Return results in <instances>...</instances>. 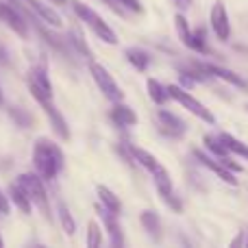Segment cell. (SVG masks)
Masks as SVG:
<instances>
[{"mask_svg":"<svg viewBox=\"0 0 248 248\" xmlns=\"http://www.w3.org/2000/svg\"><path fill=\"white\" fill-rule=\"evenodd\" d=\"M33 163H35V168H37V174L42 176L44 181H52L63 170L65 159H63L61 148L55 141L46 140V137H39L37 144H35V150H33Z\"/></svg>","mask_w":248,"mask_h":248,"instance_id":"cell-1","label":"cell"},{"mask_svg":"<svg viewBox=\"0 0 248 248\" xmlns=\"http://www.w3.org/2000/svg\"><path fill=\"white\" fill-rule=\"evenodd\" d=\"M26 85H29V92H31V96H33L35 100L39 103V107L46 111V116L50 118V126L55 128V133L59 135V140H63V141H70V137H72V133H70V128H68V122H65V118L59 113V109L52 105V96L48 94V92H44L42 87L37 85V83H33L31 78H26Z\"/></svg>","mask_w":248,"mask_h":248,"instance_id":"cell-2","label":"cell"},{"mask_svg":"<svg viewBox=\"0 0 248 248\" xmlns=\"http://www.w3.org/2000/svg\"><path fill=\"white\" fill-rule=\"evenodd\" d=\"M72 9H74V13H77V16L81 17V20L85 22V24L90 26L92 31H94L96 37H100L105 44H109V46H116V44H118L116 31H113L111 26H109L107 22H105L103 17H100L98 13L94 11V9H90L87 4L78 2V0H72Z\"/></svg>","mask_w":248,"mask_h":248,"instance_id":"cell-3","label":"cell"},{"mask_svg":"<svg viewBox=\"0 0 248 248\" xmlns=\"http://www.w3.org/2000/svg\"><path fill=\"white\" fill-rule=\"evenodd\" d=\"M17 183L24 187V192L29 194L31 202L37 207L39 211L44 214L46 220H52V214H50V201H48V194H46V187H44V179L39 174H20L17 176Z\"/></svg>","mask_w":248,"mask_h":248,"instance_id":"cell-4","label":"cell"},{"mask_svg":"<svg viewBox=\"0 0 248 248\" xmlns=\"http://www.w3.org/2000/svg\"><path fill=\"white\" fill-rule=\"evenodd\" d=\"M168 92H170V98H174L176 103H181L189 113H194L198 120H202V122H207V124H214L216 122L214 113H211L209 109H207L205 105L201 103V100L194 98V96L189 94L185 87H181V85H168Z\"/></svg>","mask_w":248,"mask_h":248,"instance_id":"cell-5","label":"cell"},{"mask_svg":"<svg viewBox=\"0 0 248 248\" xmlns=\"http://www.w3.org/2000/svg\"><path fill=\"white\" fill-rule=\"evenodd\" d=\"M90 74L96 81L98 90L105 94V98H109L111 103H120V100H124V92L120 90V85L113 81V77L109 74V70L105 68V65L96 63V61H90Z\"/></svg>","mask_w":248,"mask_h":248,"instance_id":"cell-6","label":"cell"},{"mask_svg":"<svg viewBox=\"0 0 248 248\" xmlns=\"http://www.w3.org/2000/svg\"><path fill=\"white\" fill-rule=\"evenodd\" d=\"M174 24H176L179 39L189 48V50L201 52V55H207V44H205V33H202V29H198L196 33H192L183 13H176V16H174Z\"/></svg>","mask_w":248,"mask_h":248,"instance_id":"cell-7","label":"cell"},{"mask_svg":"<svg viewBox=\"0 0 248 248\" xmlns=\"http://www.w3.org/2000/svg\"><path fill=\"white\" fill-rule=\"evenodd\" d=\"M0 22H4V24L16 35H20L22 39L29 37V20H26L16 7H11V4L0 2Z\"/></svg>","mask_w":248,"mask_h":248,"instance_id":"cell-8","label":"cell"},{"mask_svg":"<svg viewBox=\"0 0 248 248\" xmlns=\"http://www.w3.org/2000/svg\"><path fill=\"white\" fill-rule=\"evenodd\" d=\"M209 22H211V29H214L216 37L220 42H229V37H231V24H229V16H227V9H224L222 0H216L214 2L211 13H209Z\"/></svg>","mask_w":248,"mask_h":248,"instance_id":"cell-9","label":"cell"},{"mask_svg":"<svg viewBox=\"0 0 248 248\" xmlns=\"http://www.w3.org/2000/svg\"><path fill=\"white\" fill-rule=\"evenodd\" d=\"M194 157H196L205 168H209V170L214 172V174H218L220 179L224 181V183H229V185H237V179H235V174H233V170H229V168L224 166V163L220 161V159L216 161L214 157L205 155L202 150H198V148H194Z\"/></svg>","mask_w":248,"mask_h":248,"instance_id":"cell-10","label":"cell"},{"mask_svg":"<svg viewBox=\"0 0 248 248\" xmlns=\"http://www.w3.org/2000/svg\"><path fill=\"white\" fill-rule=\"evenodd\" d=\"M24 2L29 4L31 11H33L39 20L46 22L48 26H52V29H61V26H63V17H61L50 4L42 2V0H24Z\"/></svg>","mask_w":248,"mask_h":248,"instance_id":"cell-11","label":"cell"},{"mask_svg":"<svg viewBox=\"0 0 248 248\" xmlns=\"http://www.w3.org/2000/svg\"><path fill=\"white\" fill-rule=\"evenodd\" d=\"M96 209H98L100 218H103L105 227H107L109 235H111V246H116V248H118V246H122V244H124V237H122V229H120V224H118V214H113V211L105 209L103 205H98Z\"/></svg>","mask_w":248,"mask_h":248,"instance_id":"cell-12","label":"cell"},{"mask_svg":"<svg viewBox=\"0 0 248 248\" xmlns=\"http://www.w3.org/2000/svg\"><path fill=\"white\" fill-rule=\"evenodd\" d=\"M157 118H159V124H161V133L166 135H172V137H179L185 133V122L181 118H176L174 113L166 111V109H159L157 111Z\"/></svg>","mask_w":248,"mask_h":248,"instance_id":"cell-13","label":"cell"},{"mask_svg":"<svg viewBox=\"0 0 248 248\" xmlns=\"http://www.w3.org/2000/svg\"><path fill=\"white\" fill-rule=\"evenodd\" d=\"M111 120L118 124V126H135L137 124V113L133 111L128 105H124L122 100L113 105L111 109Z\"/></svg>","mask_w":248,"mask_h":248,"instance_id":"cell-14","label":"cell"},{"mask_svg":"<svg viewBox=\"0 0 248 248\" xmlns=\"http://www.w3.org/2000/svg\"><path fill=\"white\" fill-rule=\"evenodd\" d=\"M202 65H205V70L211 74V77L222 78V81L231 83V85H235V87H242V90H244V87H248V83H246L237 72H231V70H227V68H220V65H211V63H202Z\"/></svg>","mask_w":248,"mask_h":248,"instance_id":"cell-15","label":"cell"},{"mask_svg":"<svg viewBox=\"0 0 248 248\" xmlns=\"http://www.w3.org/2000/svg\"><path fill=\"white\" fill-rule=\"evenodd\" d=\"M68 39H70V44H72V48L78 52V55H83V57H85V59L94 61V52H92L90 44H87L85 35H83V31L78 29V26H72V29H70Z\"/></svg>","mask_w":248,"mask_h":248,"instance_id":"cell-16","label":"cell"},{"mask_svg":"<svg viewBox=\"0 0 248 248\" xmlns=\"http://www.w3.org/2000/svg\"><path fill=\"white\" fill-rule=\"evenodd\" d=\"M9 201L22 211V214H31V198L29 194L24 192L20 183H11L9 185Z\"/></svg>","mask_w":248,"mask_h":248,"instance_id":"cell-17","label":"cell"},{"mask_svg":"<svg viewBox=\"0 0 248 248\" xmlns=\"http://www.w3.org/2000/svg\"><path fill=\"white\" fill-rule=\"evenodd\" d=\"M141 224H144V229L148 231V235L153 237V240H159L161 237V218H159L157 211L153 209H146L141 211Z\"/></svg>","mask_w":248,"mask_h":248,"instance_id":"cell-18","label":"cell"},{"mask_svg":"<svg viewBox=\"0 0 248 248\" xmlns=\"http://www.w3.org/2000/svg\"><path fill=\"white\" fill-rule=\"evenodd\" d=\"M96 192H98V201H100V205H103L105 209H109V211H113V214L120 216V211H122L120 198H118L111 189L105 187V185H96Z\"/></svg>","mask_w":248,"mask_h":248,"instance_id":"cell-19","label":"cell"},{"mask_svg":"<svg viewBox=\"0 0 248 248\" xmlns=\"http://www.w3.org/2000/svg\"><path fill=\"white\" fill-rule=\"evenodd\" d=\"M124 57H126L128 63H131L135 70H140V72H146L150 65V55L146 50H141V48H126Z\"/></svg>","mask_w":248,"mask_h":248,"instance_id":"cell-20","label":"cell"},{"mask_svg":"<svg viewBox=\"0 0 248 248\" xmlns=\"http://www.w3.org/2000/svg\"><path fill=\"white\" fill-rule=\"evenodd\" d=\"M146 90H148V96L155 105H166L168 100H170V92H168V87H163L161 83L155 81V78H148V81H146Z\"/></svg>","mask_w":248,"mask_h":248,"instance_id":"cell-21","label":"cell"},{"mask_svg":"<svg viewBox=\"0 0 248 248\" xmlns=\"http://www.w3.org/2000/svg\"><path fill=\"white\" fill-rule=\"evenodd\" d=\"M26 78H31L33 83H37L44 92H48V94L52 96V83H50V78H48L46 65H33V68L29 70V77Z\"/></svg>","mask_w":248,"mask_h":248,"instance_id":"cell-22","label":"cell"},{"mask_svg":"<svg viewBox=\"0 0 248 248\" xmlns=\"http://www.w3.org/2000/svg\"><path fill=\"white\" fill-rule=\"evenodd\" d=\"M57 216H59V222H61V227H63L65 235H74V233H77V222H74L72 214H70L68 205H65L63 201H59V207H57Z\"/></svg>","mask_w":248,"mask_h":248,"instance_id":"cell-23","label":"cell"},{"mask_svg":"<svg viewBox=\"0 0 248 248\" xmlns=\"http://www.w3.org/2000/svg\"><path fill=\"white\" fill-rule=\"evenodd\" d=\"M220 140L224 141V146H227V148H229V153H233V155H240V157L248 159V146H246L242 140H237V137H233L231 133H222V135H220Z\"/></svg>","mask_w":248,"mask_h":248,"instance_id":"cell-24","label":"cell"},{"mask_svg":"<svg viewBox=\"0 0 248 248\" xmlns=\"http://www.w3.org/2000/svg\"><path fill=\"white\" fill-rule=\"evenodd\" d=\"M202 141H205V146H207V148H209L218 159H227V157H229V148L224 146V141L220 140V137H216V135H205V140H202Z\"/></svg>","mask_w":248,"mask_h":248,"instance_id":"cell-25","label":"cell"},{"mask_svg":"<svg viewBox=\"0 0 248 248\" xmlns=\"http://www.w3.org/2000/svg\"><path fill=\"white\" fill-rule=\"evenodd\" d=\"M103 244V231H100V227L92 220L90 224H87V240H85V246L87 248H98Z\"/></svg>","mask_w":248,"mask_h":248,"instance_id":"cell-26","label":"cell"},{"mask_svg":"<svg viewBox=\"0 0 248 248\" xmlns=\"http://www.w3.org/2000/svg\"><path fill=\"white\" fill-rule=\"evenodd\" d=\"M9 116L16 120L17 126H22V128H29L31 124H33V116H31L26 109H22V107H11L9 109Z\"/></svg>","mask_w":248,"mask_h":248,"instance_id":"cell-27","label":"cell"},{"mask_svg":"<svg viewBox=\"0 0 248 248\" xmlns=\"http://www.w3.org/2000/svg\"><path fill=\"white\" fill-rule=\"evenodd\" d=\"M159 196H161V201L166 202L170 209H174L176 214H181L183 211V202L176 198V194H174V189H168V192H159Z\"/></svg>","mask_w":248,"mask_h":248,"instance_id":"cell-28","label":"cell"},{"mask_svg":"<svg viewBox=\"0 0 248 248\" xmlns=\"http://www.w3.org/2000/svg\"><path fill=\"white\" fill-rule=\"evenodd\" d=\"M118 2H120L124 9L133 11V13H144V7H141L140 0H118Z\"/></svg>","mask_w":248,"mask_h":248,"instance_id":"cell-29","label":"cell"},{"mask_svg":"<svg viewBox=\"0 0 248 248\" xmlns=\"http://www.w3.org/2000/svg\"><path fill=\"white\" fill-rule=\"evenodd\" d=\"M103 2L107 4V7L111 9V11L116 13V16H120V17H124V16H126V13H124V7H122L120 2H118V0H103Z\"/></svg>","mask_w":248,"mask_h":248,"instance_id":"cell-30","label":"cell"},{"mask_svg":"<svg viewBox=\"0 0 248 248\" xmlns=\"http://www.w3.org/2000/svg\"><path fill=\"white\" fill-rule=\"evenodd\" d=\"M179 78H181V87H192V85H194V81H196V78H194L189 72H181V74H179Z\"/></svg>","mask_w":248,"mask_h":248,"instance_id":"cell-31","label":"cell"},{"mask_svg":"<svg viewBox=\"0 0 248 248\" xmlns=\"http://www.w3.org/2000/svg\"><path fill=\"white\" fill-rule=\"evenodd\" d=\"M11 211V205H9V198L0 192V216H7Z\"/></svg>","mask_w":248,"mask_h":248,"instance_id":"cell-32","label":"cell"},{"mask_svg":"<svg viewBox=\"0 0 248 248\" xmlns=\"http://www.w3.org/2000/svg\"><path fill=\"white\" fill-rule=\"evenodd\" d=\"M174 2H176V7L183 9V11H185V9L192 7V0H174Z\"/></svg>","mask_w":248,"mask_h":248,"instance_id":"cell-33","label":"cell"},{"mask_svg":"<svg viewBox=\"0 0 248 248\" xmlns=\"http://www.w3.org/2000/svg\"><path fill=\"white\" fill-rule=\"evenodd\" d=\"M0 61H2V63H7L9 61V55H7V50H4L2 44H0Z\"/></svg>","mask_w":248,"mask_h":248,"instance_id":"cell-34","label":"cell"},{"mask_svg":"<svg viewBox=\"0 0 248 248\" xmlns=\"http://www.w3.org/2000/svg\"><path fill=\"white\" fill-rule=\"evenodd\" d=\"M68 0H50V4H65Z\"/></svg>","mask_w":248,"mask_h":248,"instance_id":"cell-35","label":"cell"},{"mask_svg":"<svg viewBox=\"0 0 248 248\" xmlns=\"http://www.w3.org/2000/svg\"><path fill=\"white\" fill-rule=\"evenodd\" d=\"M4 246V240H2V235H0V248H2Z\"/></svg>","mask_w":248,"mask_h":248,"instance_id":"cell-36","label":"cell"},{"mask_svg":"<svg viewBox=\"0 0 248 248\" xmlns=\"http://www.w3.org/2000/svg\"><path fill=\"white\" fill-rule=\"evenodd\" d=\"M0 103H2V90H0Z\"/></svg>","mask_w":248,"mask_h":248,"instance_id":"cell-37","label":"cell"},{"mask_svg":"<svg viewBox=\"0 0 248 248\" xmlns=\"http://www.w3.org/2000/svg\"><path fill=\"white\" fill-rule=\"evenodd\" d=\"M246 244H248V240H246Z\"/></svg>","mask_w":248,"mask_h":248,"instance_id":"cell-38","label":"cell"}]
</instances>
